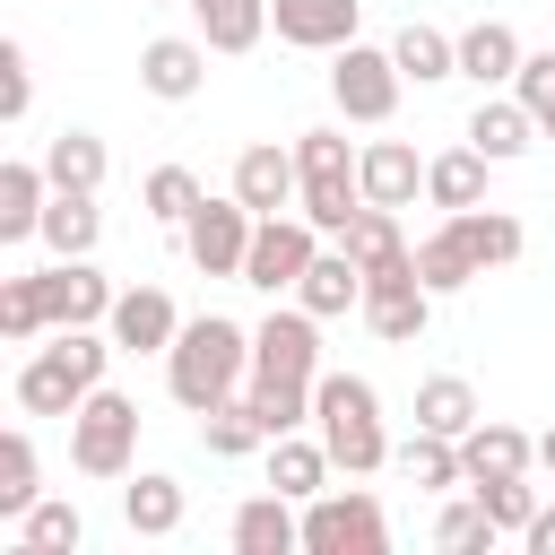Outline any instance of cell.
<instances>
[{
    "label": "cell",
    "mask_w": 555,
    "mask_h": 555,
    "mask_svg": "<svg viewBox=\"0 0 555 555\" xmlns=\"http://www.w3.org/2000/svg\"><path fill=\"white\" fill-rule=\"evenodd\" d=\"M199 17V43L208 52H251L269 35V0H182Z\"/></svg>",
    "instance_id": "f1b7e54d"
},
{
    "label": "cell",
    "mask_w": 555,
    "mask_h": 555,
    "mask_svg": "<svg viewBox=\"0 0 555 555\" xmlns=\"http://www.w3.org/2000/svg\"><path fill=\"white\" fill-rule=\"evenodd\" d=\"M477 416H486V408H477V390H468L460 373H434V382H416V425H425V434H451V442H460Z\"/></svg>",
    "instance_id": "836d02e7"
},
{
    "label": "cell",
    "mask_w": 555,
    "mask_h": 555,
    "mask_svg": "<svg viewBox=\"0 0 555 555\" xmlns=\"http://www.w3.org/2000/svg\"><path fill=\"white\" fill-rule=\"evenodd\" d=\"M520 546H529V555H555V503H538V520L520 529Z\"/></svg>",
    "instance_id": "f6af8a7d"
},
{
    "label": "cell",
    "mask_w": 555,
    "mask_h": 555,
    "mask_svg": "<svg viewBox=\"0 0 555 555\" xmlns=\"http://www.w3.org/2000/svg\"><path fill=\"white\" fill-rule=\"evenodd\" d=\"M43 330H52L43 286H35V278H9V286H0V338H9V347H26V338H43Z\"/></svg>",
    "instance_id": "60d3db41"
},
{
    "label": "cell",
    "mask_w": 555,
    "mask_h": 555,
    "mask_svg": "<svg viewBox=\"0 0 555 555\" xmlns=\"http://www.w3.org/2000/svg\"><path fill=\"white\" fill-rule=\"evenodd\" d=\"M546 9H555V0H546Z\"/></svg>",
    "instance_id": "7dc6e473"
},
{
    "label": "cell",
    "mask_w": 555,
    "mask_h": 555,
    "mask_svg": "<svg viewBox=\"0 0 555 555\" xmlns=\"http://www.w3.org/2000/svg\"><path fill=\"white\" fill-rule=\"evenodd\" d=\"M225 538H234V555H286V546H304V512H295V494H251V503H234V520H225Z\"/></svg>",
    "instance_id": "ac0fdd59"
},
{
    "label": "cell",
    "mask_w": 555,
    "mask_h": 555,
    "mask_svg": "<svg viewBox=\"0 0 555 555\" xmlns=\"http://www.w3.org/2000/svg\"><path fill=\"white\" fill-rule=\"evenodd\" d=\"M390 61H399L416 87H434V78H460V35H442V26L408 17V26L390 35Z\"/></svg>",
    "instance_id": "f546056e"
},
{
    "label": "cell",
    "mask_w": 555,
    "mask_h": 555,
    "mask_svg": "<svg viewBox=\"0 0 555 555\" xmlns=\"http://www.w3.org/2000/svg\"><path fill=\"white\" fill-rule=\"evenodd\" d=\"M104 330H113V347H121V356H165V347L182 338V312H173V295H165V286H121Z\"/></svg>",
    "instance_id": "5bb4252c"
},
{
    "label": "cell",
    "mask_w": 555,
    "mask_h": 555,
    "mask_svg": "<svg viewBox=\"0 0 555 555\" xmlns=\"http://www.w3.org/2000/svg\"><path fill=\"white\" fill-rule=\"evenodd\" d=\"M330 468H338V460H330L321 434H278V442H269V486L295 494V503H312V494L330 486Z\"/></svg>",
    "instance_id": "484cf974"
},
{
    "label": "cell",
    "mask_w": 555,
    "mask_h": 555,
    "mask_svg": "<svg viewBox=\"0 0 555 555\" xmlns=\"http://www.w3.org/2000/svg\"><path fill=\"white\" fill-rule=\"evenodd\" d=\"M460 78H477V87H512V78H520V35H512L503 17H477V26L460 35Z\"/></svg>",
    "instance_id": "83f0119b"
},
{
    "label": "cell",
    "mask_w": 555,
    "mask_h": 555,
    "mask_svg": "<svg viewBox=\"0 0 555 555\" xmlns=\"http://www.w3.org/2000/svg\"><path fill=\"white\" fill-rule=\"evenodd\" d=\"M78 546H87L78 503H35V512L17 520V555H78Z\"/></svg>",
    "instance_id": "8d00e7d4"
},
{
    "label": "cell",
    "mask_w": 555,
    "mask_h": 555,
    "mask_svg": "<svg viewBox=\"0 0 555 555\" xmlns=\"http://www.w3.org/2000/svg\"><path fill=\"white\" fill-rule=\"evenodd\" d=\"M399 87H408V69H399L390 52L338 43V61H330V104H338L347 121H390V113H399Z\"/></svg>",
    "instance_id": "9c48e42d"
},
{
    "label": "cell",
    "mask_w": 555,
    "mask_h": 555,
    "mask_svg": "<svg viewBox=\"0 0 555 555\" xmlns=\"http://www.w3.org/2000/svg\"><path fill=\"white\" fill-rule=\"evenodd\" d=\"M113 356H121L113 330H52V347H35L17 364V408L26 416H78V399L104 382Z\"/></svg>",
    "instance_id": "7a4b0ae2"
},
{
    "label": "cell",
    "mask_w": 555,
    "mask_h": 555,
    "mask_svg": "<svg viewBox=\"0 0 555 555\" xmlns=\"http://www.w3.org/2000/svg\"><path fill=\"white\" fill-rule=\"evenodd\" d=\"M35 503H43V486H35V434L9 425L0 434V520H26Z\"/></svg>",
    "instance_id": "d590c367"
},
{
    "label": "cell",
    "mask_w": 555,
    "mask_h": 555,
    "mask_svg": "<svg viewBox=\"0 0 555 555\" xmlns=\"http://www.w3.org/2000/svg\"><path fill=\"white\" fill-rule=\"evenodd\" d=\"M460 468H468V486H486V477H529V468H538V442H529L520 425H503V416H477V425L460 434Z\"/></svg>",
    "instance_id": "e0dca14e"
},
{
    "label": "cell",
    "mask_w": 555,
    "mask_h": 555,
    "mask_svg": "<svg viewBox=\"0 0 555 555\" xmlns=\"http://www.w3.org/2000/svg\"><path fill=\"white\" fill-rule=\"evenodd\" d=\"M199 199H208V191H199V173H191V165H156V173L139 182V208H147L156 225H182Z\"/></svg>",
    "instance_id": "74e56055"
},
{
    "label": "cell",
    "mask_w": 555,
    "mask_h": 555,
    "mask_svg": "<svg viewBox=\"0 0 555 555\" xmlns=\"http://www.w3.org/2000/svg\"><path fill=\"white\" fill-rule=\"evenodd\" d=\"M486 165H494L486 147H451V156H434V165H425V199H434L442 217H451V208H486Z\"/></svg>",
    "instance_id": "4dcf8cb0"
},
{
    "label": "cell",
    "mask_w": 555,
    "mask_h": 555,
    "mask_svg": "<svg viewBox=\"0 0 555 555\" xmlns=\"http://www.w3.org/2000/svg\"><path fill=\"white\" fill-rule=\"evenodd\" d=\"M130 460H139V399L95 382L69 416V468L78 477H130Z\"/></svg>",
    "instance_id": "277c9868"
},
{
    "label": "cell",
    "mask_w": 555,
    "mask_h": 555,
    "mask_svg": "<svg viewBox=\"0 0 555 555\" xmlns=\"http://www.w3.org/2000/svg\"><path fill=\"white\" fill-rule=\"evenodd\" d=\"M364 330L373 338H390V347H408V338H425V321H434V286L416 278V269H390V278H364Z\"/></svg>",
    "instance_id": "7c38bea8"
},
{
    "label": "cell",
    "mask_w": 555,
    "mask_h": 555,
    "mask_svg": "<svg viewBox=\"0 0 555 555\" xmlns=\"http://www.w3.org/2000/svg\"><path fill=\"white\" fill-rule=\"evenodd\" d=\"M35 286H43L52 330H95V321H113V295H121L95 260H52V269H35Z\"/></svg>",
    "instance_id": "8fae6325"
},
{
    "label": "cell",
    "mask_w": 555,
    "mask_h": 555,
    "mask_svg": "<svg viewBox=\"0 0 555 555\" xmlns=\"http://www.w3.org/2000/svg\"><path fill=\"white\" fill-rule=\"evenodd\" d=\"M442 225H451V243L477 260V278H486V269H503V260H520V243H529L512 208H451Z\"/></svg>",
    "instance_id": "603a6c76"
},
{
    "label": "cell",
    "mask_w": 555,
    "mask_h": 555,
    "mask_svg": "<svg viewBox=\"0 0 555 555\" xmlns=\"http://www.w3.org/2000/svg\"><path fill=\"white\" fill-rule=\"evenodd\" d=\"M416 278H425V286H434V295H460V286H468V278H477V260H468V251H460V243H451V225H434V234H425V243H416Z\"/></svg>",
    "instance_id": "ab89813d"
},
{
    "label": "cell",
    "mask_w": 555,
    "mask_h": 555,
    "mask_svg": "<svg viewBox=\"0 0 555 555\" xmlns=\"http://www.w3.org/2000/svg\"><path fill=\"white\" fill-rule=\"evenodd\" d=\"M312 251H321V225L295 208H278V217H260L251 225V251H243V286H260V295H295V278L312 269Z\"/></svg>",
    "instance_id": "ba28073f"
},
{
    "label": "cell",
    "mask_w": 555,
    "mask_h": 555,
    "mask_svg": "<svg viewBox=\"0 0 555 555\" xmlns=\"http://www.w3.org/2000/svg\"><path fill=\"white\" fill-rule=\"evenodd\" d=\"M503 529H494V512H486V494H468V503H442L434 512V546L442 555H477V546H494Z\"/></svg>",
    "instance_id": "f35d334b"
},
{
    "label": "cell",
    "mask_w": 555,
    "mask_h": 555,
    "mask_svg": "<svg viewBox=\"0 0 555 555\" xmlns=\"http://www.w3.org/2000/svg\"><path fill=\"white\" fill-rule=\"evenodd\" d=\"M234 199H243L251 217H278V208H295V199H304V165H295V147H278V139H251V147L234 156Z\"/></svg>",
    "instance_id": "4fadbf2b"
},
{
    "label": "cell",
    "mask_w": 555,
    "mask_h": 555,
    "mask_svg": "<svg viewBox=\"0 0 555 555\" xmlns=\"http://www.w3.org/2000/svg\"><path fill=\"white\" fill-rule=\"evenodd\" d=\"M35 104V69H26V43H0V121H26Z\"/></svg>",
    "instance_id": "ee69618b"
},
{
    "label": "cell",
    "mask_w": 555,
    "mask_h": 555,
    "mask_svg": "<svg viewBox=\"0 0 555 555\" xmlns=\"http://www.w3.org/2000/svg\"><path fill=\"white\" fill-rule=\"evenodd\" d=\"M356 156H364V147H347L338 130H304V139H295V165H304V199H295V208H304L321 234H347V217L364 208Z\"/></svg>",
    "instance_id": "5b68a950"
},
{
    "label": "cell",
    "mask_w": 555,
    "mask_h": 555,
    "mask_svg": "<svg viewBox=\"0 0 555 555\" xmlns=\"http://www.w3.org/2000/svg\"><path fill=\"white\" fill-rule=\"evenodd\" d=\"M199 442H208L217 460H243V451H260V442H269V425H260V408H251V390H234V399H217V408L199 416Z\"/></svg>",
    "instance_id": "e575fe53"
},
{
    "label": "cell",
    "mask_w": 555,
    "mask_h": 555,
    "mask_svg": "<svg viewBox=\"0 0 555 555\" xmlns=\"http://www.w3.org/2000/svg\"><path fill=\"white\" fill-rule=\"evenodd\" d=\"M538 468H546V477H555V425H546V434H538Z\"/></svg>",
    "instance_id": "bcb514c9"
},
{
    "label": "cell",
    "mask_w": 555,
    "mask_h": 555,
    "mask_svg": "<svg viewBox=\"0 0 555 555\" xmlns=\"http://www.w3.org/2000/svg\"><path fill=\"white\" fill-rule=\"evenodd\" d=\"M251 382V330L243 321H225V312H199V321H182V338L165 347V390L191 408V416H208L217 399H234Z\"/></svg>",
    "instance_id": "6da1fadb"
},
{
    "label": "cell",
    "mask_w": 555,
    "mask_h": 555,
    "mask_svg": "<svg viewBox=\"0 0 555 555\" xmlns=\"http://www.w3.org/2000/svg\"><path fill=\"white\" fill-rule=\"evenodd\" d=\"M356 9L364 0H269V26L295 52H338V43H356Z\"/></svg>",
    "instance_id": "2e32d148"
},
{
    "label": "cell",
    "mask_w": 555,
    "mask_h": 555,
    "mask_svg": "<svg viewBox=\"0 0 555 555\" xmlns=\"http://www.w3.org/2000/svg\"><path fill=\"white\" fill-rule=\"evenodd\" d=\"M43 199H52V173H43V156H9V165H0V243H35V225H43Z\"/></svg>",
    "instance_id": "7402d4cb"
},
{
    "label": "cell",
    "mask_w": 555,
    "mask_h": 555,
    "mask_svg": "<svg viewBox=\"0 0 555 555\" xmlns=\"http://www.w3.org/2000/svg\"><path fill=\"white\" fill-rule=\"evenodd\" d=\"M182 477H165V468H147V477H130L121 486V520H130V538H173L182 529Z\"/></svg>",
    "instance_id": "4316f807"
},
{
    "label": "cell",
    "mask_w": 555,
    "mask_h": 555,
    "mask_svg": "<svg viewBox=\"0 0 555 555\" xmlns=\"http://www.w3.org/2000/svg\"><path fill=\"white\" fill-rule=\"evenodd\" d=\"M338 243L356 251V269H364V278H390V269H416V243L399 234V208H373V199H364V208L347 217V234H338Z\"/></svg>",
    "instance_id": "d6986e66"
},
{
    "label": "cell",
    "mask_w": 555,
    "mask_h": 555,
    "mask_svg": "<svg viewBox=\"0 0 555 555\" xmlns=\"http://www.w3.org/2000/svg\"><path fill=\"white\" fill-rule=\"evenodd\" d=\"M546 130H538V113L520 104V95H486L477 113H468V147H486L494 165H512V156H529Z\"/></svg>",
    "instance_id": "44dd1931"
},
{
    "label": "cell",
    "mask_w": 555,
    "mask_h": 555,
    "mask_svg": "<svg viewBox=\"0 0 555 555\" xmlns=\"http://www.w3.org/2000/svg\"><path fill=\"white\" fill-rule=\"evenodd\" d=\"M312 434L330 442V460L347 477H373L390 460V434H382V390L364 373H321L312 382Z\"/></svg>",
    "instance_id": "3957f363"
},
{
    "label": "cell",
    "mask_w": 555,
    "mask_h": 555,
    "mask_svg": "<svg viewBox=\"0 0 555 555\" xmlns=\"http://www.w3.org/2000/svg\"><path fill=\"white\" fill-rule=\"evenodd\" d=\"M43 173H52V191H104V139L95 130H52Z\"/></svg>",
    "instance_id": "d6a6232c"
},
{
    "label": "cell",
    "mask_w": 555,
    "mask_h": 555,
    "mask_svg": "<svg viewBox=\"0 0 555 555\" xmlns=\"http://www.w3.org/2000/svg\"><path fill=\"white\" fill-rule=\"evenodd\" d=\"M295 304H304L312 321L356 312V304H364V269H356V251H347V243H338V251H312V269L295 278Z\"/></svg>",
    "instance_id": "ffe728a7"
},
{
    "label": "cell",
    "mask_w": 555,
    "mask_h": 555,
    "mask_svg": "<svg viewBox=\"0 0 555 555\" xmlns=\"http://www.w3.org/2000/svg\"><path fill=\"white\" fill-rule=\"evenodd\" d=\"M312 382H321V321L286 304L251 330V390H312Z\"/></svg>",
    "instance_id": "52a82bcc"
},
{
    "label": "cell",
    "mask_w": 555,
    "mask_h": 555,
    "mask_svg": "<svg viewBox=\"0 0 555 555\" xmlns=\"http://www.w3.org/2000/svg\"><path fill=\"white\" fill-rule=\"evenodd\" d=\"M512 95L538 113V130L555 139V52H520V78H512Z\"/></svg>",
    "instance_id": "7bdbcfd3"
},
{
    "label": "cell",
    "mask_w": 555,
    "mask_h": 555,
    "mask_svg": "<svg viewBox=\"0 0 555 555\" xmlns=\"http://www.w3.org/2000/svg\"><path fill=\"white\" fill-rule=\"evenodd\" d=\"M139 87H147L156 104H191V95L208 87V43H199V35H156V43L139 52Z\"/></svg>",
    "instance_id": "9a60e30c"
},
{
    "label": "cell",
    "mask_w": 555,
    "mask_h": 555,
    "mask_svg": "<svg viewBox=\"0 0 555 555\" xmlns=\"http://www.w3.org/2000/svg\"><path fill=\"white\" fill-rule=\"evenodd\" d=\"M356 173H364V199H373V208H408V199L425 191V165H416L408 139H373V147L356 156Z\"/></svg>",
    "instance_id": "cb8c5ba5"
},
{
    "label": "cell",
    "mask_w": 555,
    "mask_h": 555,
    "mask_svg": "<svg viewBox=\"0 0 555 555\" xmlns=\"http://www.w3.org/2000/svg\"><path fill=\"white\" fill-rule=\"evenodd\" d=\"M390 460H399V477H408V486H425V494L468 486V468H460V442H451V434H425V425H416V434H408Z\"/></svg>",
    "instance_id": "1f68e13d"
},
{
    "label": "cell",
    "mask_w": 555,
    "mask_h": 555,
    "mask_svg": "<svg viewBox=\"0 0 555 555\" xmlns=\"http://www.w3.org/2000/svg\"><path fill=\"white\" fill-rule=\"evenodd\" d=\"M304 555H390V520L364 486H321L304 503Z\"/></svg>",
    "instance_id": "8992f818"
},
{
    "label": "cell",
    "mask_w": 555,
    "mask_h": 555,
    "mask_svg": "<svg viewBox=\"0 0 555 555\" xmlns=\"http://www.w3.org/2000/svg\"><path fill=\"white\" fill-rule=\"evenodd\" d=\"M477 494H486V512H494V529H503V538H520V529L538 520V486H529V477H486Z\"/></svg>",
    "instance_id": "b9f144b4"
},
{
    "label": "cell",
    "mask_w": 555,
    "mask_h": 555,
    "mask_svg": "<svg viewBox=\"0 0 555 555\" xmlns=\"http://www.w3.org/2000/svg\"><path fill=\"white\" fill-rule=\"evenodd\" d=\"M251 225H260V217H251L234 191H225V199H199V208L182 217V251H191V269H199V278H234V286H243Z\"/></svg>",
    "instance_id": "30bf717a"
},
{
    "label": "cell",
    "mask_w": 555,
    "mask_h": 555,
    "mask_svg": "<svg viewBox=\"0 0 555 555\" xmlns=\"http://www.w3.org/2000/svg\"><path fill=\"white\" fill-rule=\"evenodd\" d=\"M95 234H104V217H95V191H52V199H43V225H35V243H43L52 260H87V251H95Z\"/></svg>",
    "instance_id": "d4e9b609"
}]
</instances>
